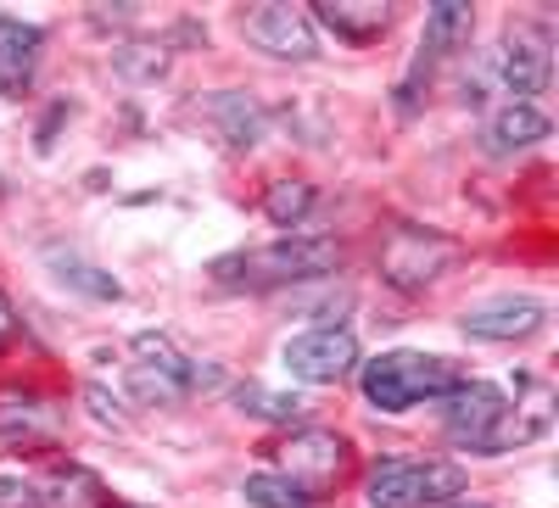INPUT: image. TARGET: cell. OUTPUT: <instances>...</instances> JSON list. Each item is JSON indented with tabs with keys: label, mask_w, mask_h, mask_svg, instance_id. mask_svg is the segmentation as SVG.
<instances>
[{
	"label": "cell",
	"mask_w": 559,
	"mask_h": 508,
	"mask_svg": "<svg viewBox=\"0 0 559 508\" xmlns=\"http://www.w3.org/2000/svg\"><path fill=\"white\" fill-rule=\"evenodd\" d=\"M39 51H45V28L39 23L0 17V96L7 101L28 96V84L39 73Z\"/></svg>",
	"instance_id": "obj_13"
},
{
	"label": "cell",
	"mask_w": 559,
	"mask_h": 508,
	"mask_svg": "<svg viewBox=\"0 0 559 508\" xmlns=\"http://www.w3.org/2000/svg\"><path fill=\"white\" fill-rule=\"evenodd\" d=\"M313 202H319V191L308 179H274V184H263V218L280 223V229H297L313 213Z\"/></svg>",
	"instance_id": "obj_20"
},
{
	"label": "cell",
	"mask_w": 559,
	"mask_h": 508,
	"mask_svg": "<svg viewBox=\"0 0 559 508\" xmlns=\"http://www.w3.org/2000/svg\"><path fill=\"white\" fill-rule=\"evenodd\" d=\"M459 325L476 341H526L548 325V307L537 297H492V302H476Z\"/></svg>",
	"instance_id": "obj_11"
},
{
	"label": "cell",
	"mask_w": 559,
	"mask_h": 508,
	"mask_svg": "<svg viewBox=\"0 0 559 508\" xmlns=\"http://www.w3.org/2000/svg\"><path fill=\"white\" fill-rule=\"evenodd\" d=\"M308 17L347 45H376L392 28V7H381V0H313Z\"/></svg>",
	"instance_id": "obj_16"
},
{
	"label": "cell",
	"mask_w": 559,
	"mask_h": 508,
	"mask_svg": "<svg viewBox=\"0 0 559 508\" xmlns=\"http://www.w3.org/2000/svg\"><path fill=\"white\" fill-rule=\"evenodd\" d=\"M112 62L129 78H157L168 68V45L163 39H129V45H118V51H112Z\"/></svg>",
	"instance_id": "obj_24"
},
{
	"label": "cell",
	"mask_w": 559,
	"mask_h": 508,
	"mask_svg": "<svg viewBox=\"0 0 559 508\" xmlns=\"http://www.w3.org/2000/svg\"><path fill=\"white\" fill-rule=\"evenodd\" d=\"M241 497H247V503H258V508H308V497H302V492H297L286 475H274V470H258V475H247Z\"/></svg>",
	"instance_id": "obj_23"
},
{
	"label": "cell",
	"mask_w": 559,
	"mask_h": 508,
	"mask_svg": "<svg viewBox=\"0 0 559 508\" xmlns=\"http://www.w3.org/2000/svg\"><path fill=\"white\" fill-rule=\"evenodd\" d=\"M17 336V313H12V302H7V291H0V347H7Z\"/></svg>",
	"instance_id": "obj_27"
},
{
	"label": "cell",
	"mask_w": 559,
	"mask_h": 508,
	"mask_svg": "<svg viewBox=\"0 0 559 508\" xmlns=\"http://www.w3.org/2000/svg\"><path fill=\"white\" fill-rule=\"evenodd\" d=\"M353 363H358V341L342 325H319L286 347V368L302 386H336L353 375Z\"/></svg>",
	"instance_id": "obj_9"
},
{
	"label": "cell",
	"mask_w": 559,
	"mask_h": 508,
	"mask_svg": "<svg viewBox=\"0 0 559 508\" xmlns=\"http://www.w3.org/2000/svg\"><path fill=\"white\" fill-rule=\"evenodd\" d=\"M213 380V368H202V363H191L168 336H157V330H140L134 341H129V391L140 397V402H152V408H174V402H185L197 386H207Z\"/></svg>",
	"instance_id": "obj_3"
},
{
	"label": "cell",
	"mask_w": 559,
	"mask_h": 508,
	"mask_svg": "<svg viewBox=\"0 0 559 508\" xmlns=\"http://www.w3.org/2000/svg\"><path fill=\"white\" fill-rule=\"evenodd\" d=\"M34 497H39V508H118L107 497L102 475L84 464H57V470L34 475Z\"/></svg>",
	"instance_id": "obj_17"
},
{
	"label": "cell",
	"mask_w": 559,
	"mask_h": 508,
	"mask_svg": "<svg viewBox=\"0 0 559 508\" xmlns=\"http://www.w3.org/2000/svg\"><path fill=\"white\" fill-rule=\"evenodd\" d=\"M45 257H51V268H57V280H62V286H73V291H84V297H96V302H112V297H123V286L112 280V274H102L96 263H84L79 252H62V246H51Z\"/></svg>",
	"instance_id": "obj_21"
},
{
	"label": "cell",
	"mask_w": 559,
	"mask_h": 508,
	"mask_svg": "<svg viewBox=\"0 0 559 508\" xmlns=\"http://www.w3.org/2000/svg\"><path fill=\"white\" fill-rule=\"evenodd\" d=\"M464 375L437 352H381L364 363V397L381 413H408L414 402H437Z\"/></svg>",
	"instance_id": "obj_2"
},
{
	"label": "cell",
	"mask_w": 559,
	"mask_h": 508,
	"mask_svg": "<svg viewBox=\"0 0 559 508\" xmlns=\"http://www.w3.org/2000/svg\"><path fill=\"white\" fill-rule=\"evenodd\" d=\"M464 508H487V503H464Z\"/></svg>",
	"instance_id": "obj_28"
},
{
	"label": "cell",
	"mask_w": 559,
	"mask_h": 508,
	"mask_svg": "<svg viewBox=\"0 0 559 508\" xmlns=\"http://www.w3.org/2000/svg\"><path fill=\"white\" fill-rule=\"evenodd\" d=\"M342 268V246L324 235H286L274 246H252V252H229L213 257V280L229 291H274V286H308V280H331Z\"/></svg>",
	"instance_id": "obj_1"
},
{
	"label": "cell",
	"mask_w": 559,
	"mask_h": 508,
	"mask_svg": "<svg viewBox=\"0 0 559 508\" xmlns=\"http://www.w3.org/2000/svg\"><path fill=\"white\" fill-rule=\"evenodd\" d=\"M476 34V7H464V0H437L426 12V39H419V62H414V78L431 73L442 57H453L459 45H471Z\"/></svg>",
	"instance_id": "obj_15"
},
{
	"label": "cell",
	"mask_w": 559,
	"mask_h": 508,
	"mask_svg": "<svg viewBox=\"0 0 559 508\" xmlns=\"http://www.w3.org/2000/svg\"><path fill=\"white\" fill-rule=\"evenodd\" d=\"M537 141H548V118H543L537 107H526V101H509V107L492 112L487 129H481L487 157H515V152H526V146H537Z\"/></svg>",
	"instance_id": "obj_18"
},
{
	"label": "cell",
	"mask_w": 559,
	"mask_h": 508,
	"mask_svg": "<svg viewBox=\"0 0 559 508\" xmlns=\"http://www.w3.org/2000/svg\"><path fill=\"white\" fill-rule=\"evenodd\" d=\"M236 408L252 413V420H269V425H302V413H308L302 397H280V391H269L258 380L236 386Z\"/></svg>",
	"instance_id": "obj_22"
},
{
	"label": "cell",
	"mask_w": 559,
	"mask_h": 508,
	"mask_svg": "<svg viewBox=\"0 0 559 508\" xmlns=\"http://www.w3.org/2000/svg\"><path fill=\"white\" fill-rule=\"evenodd\" d=\"M202 118L218 129V141H224L229 152H252V146L263 141V129H269L263 107L247 96V89H218V96H207V101H202Z\"/></svg>",
	"instance_id": "obj_14"
},
{
	"label": "cell",
	"mask_w": 559,
	"mask_h": 508,
	"mask_svg": "<svg viewBox=\"0 0 559 508\" xmlns=\"http://www.w3.org/2000/svg\"><path fill=\"white\" fill-rule=\"evenodd\" d=\"M57 425V408L28 386H0V436L7 442H34Z\"/></svg>",
	"instance_id": "obj_19"
},
{
	"label": "cell",
	"mask_w": 559,
	"mask_h": 508,
	"mask_svg": "<svg viewBox=\"0 0 559 508\" xmlns=\"http://www.w3.org/2000/svg\"><path fill=\"white\" fill-rule=\"evenodd\" d=\"M442 402V431L453 447L464 452H481V458H498V442H503V413H509V397L503 386L492 380H459Z\"/></svg>",
	"instance_id": "obj_7"
},
{
	"label": "cell",
	"mask_w": 559,
	"mask_h": 508,
	"mask_svg": "<svg viewBox=\"0 0 559 508\" xmlns=\"http://www.w3.org/2000/svg\"><path fill=\"white\" fill-rule=\"evenodd\" d=\"M0 508H39L34 475H0Z\"/></svg>",
	"instance_id": "obj_25"
},
{
	"label": "cell",
	"mask_w": 559,
	"mask_h": 508,
	"mask_svg": "<svg viewBox=\"0 0 559 508\" xmlns=\"http://www.w3.org/2000/svg\"><path fill=\"white\" fill-rule=\"evenodd\" d=\"M464 492V475L437 458H381L369 470V508H437Z\"/></svg>",
	"instance_id": "obj_5"
},
{
	"label": "cell",
	"mask_w": 559,
	"mask_h": 508,
	"mask_svg": "<svg viewBox=\"0 0 559 508\" xmlns=\"http://www.w3.org/2000/svg\"><path fill=\"white\" fill-rule=\"evenodd\" d=\"M464 257V246L453 235H442V229H426V223H397L386 229V241H381V280L392 291H426L437 286L442 274Z\"/></svg>",
	"instance_id": "obj_4"
},
{
	"label": "cell",
	"mask_w": 559,
	"mask_h": 508,
	"mask_svg": "<svg viewBox=\"0 0 559 508\" xmlns=\"http://www.w3.org/2000/svg\"><path fill=\"white\" fill-rule=\"evenodd\" d=\"M84 402H90V413H96L102 425H118V431H123V413H118V402L107 397V386H84Z\"/></svg>",
	"instance_id": "obj_26"
},
{
	"label": "cell",
	"mask_w": 559,
	"mask_h": 508,
	"mask_svg": "<svg viewBox=\"0 0 559 508\" xmlns=\"http://www.w3.org/2000/svg\"><path fill=\"white\" fill-rule=\"evenodd\" d=\"M274 475H286L308 503H319V497H331L336 486H342V475H347V464H353V447H347V436H336V431H297V436H286L274 447Z\"/></svg>",
	"instance_id": "obj_6"
},
{
	"label": "cell",
	"mask_w": 559,
	"mask_h": 508,
	"mask_svg": "<svg viewBox=\"0 0 559 508\" xmlns=\"http://www.w3.org/2000/svg\"><path fill=\"white\" fill-rule=\"evenodd\" d=\"M241 34L258 45L263 57L274 62H313L319 57V39H313V17L302 7H286V0H263L241 17Z\"/></svg>",
	"instance_id": "obj_8"
},
{
	"label": "cell",
	"mask_w": 559,
	"mask_h": 508,
	"mask_svg": "<svg viewBox=\"0 0 559 508\" xmlns=\"http://www.w3.org/2000/svg\"><path fill=\"white\" fill-rule=\"evenodd\" d=\"M548 34L543 28H509L503 34V45H498V78H503V89L515 101H526L532 107V96H543L548 89Z\"/></svg>",
	"instance_id": "obj_10"
},
{
	"label": "cell",
	"mask_w": 559,
	"mask_h": 508,
	"mask_svg": "<svg viewBox=\"0 0 559 508\" xmlns=\"http://www.w3.org/2000/svg\"><path fill=\"white\" fill-rule=\"evenodd\" d=\"M548 425H554V386L537 375V368H521L515 375V402H509V413H503L498 452H515V447L548 436Z\"/></svg>",
	"instance_id": "obj_12"
}]
</instances>
